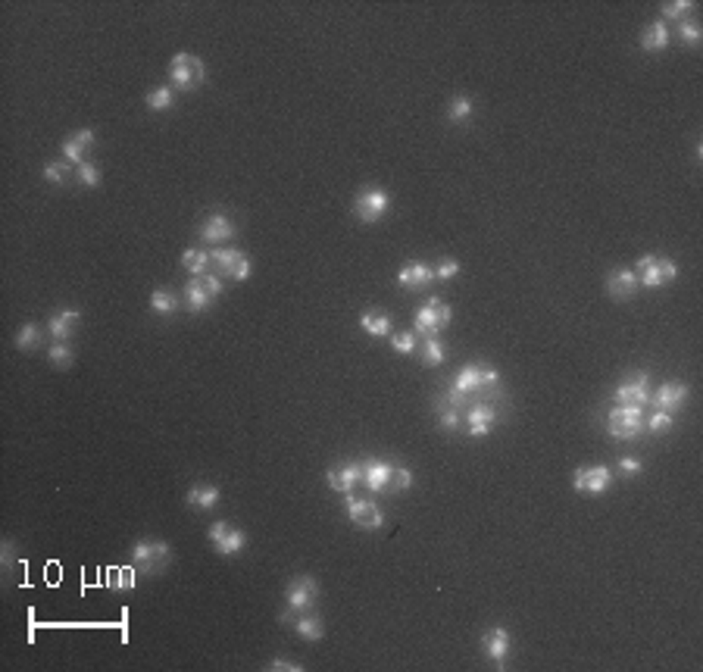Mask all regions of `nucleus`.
Segmentation results:
<instances>
[{"label": "nucleus", "mask_w": 703, "mask_h": 672, "mask_svg": "<svg viewBox=\"0 0 703 672\" xmlns=\"http://www.w3.org/2000/svg\"><path fill=\"white\" fill-rule=\"evenodd\" d=\"M266 669H285V672H300V666H297V663H291V660H279V656H275L272 663H266Z\"/></svg>", "instance_id": "603ef678"}, {"label": "nucleus", "mask_w": 703, "mask_h": 672, "mask_svg": "<svg viewBox=\"0 0 703 672\" xmlns=\"http://www.w3.org/2000/svg\"><path fill=\"white\" fill-rule=\"evenodd\" d=\"M432 276L438 279V281H451V279H456V276H460V259H453V257L438 259V266L432 269Z\"/></svg>", "instance_id": "f704fd0d"}, {"label": "nucleus", "mask_w": 703, "mask_h": 672, "mask_svg": "<svg viewBox=\"0 0 703 672\" xmlns=\"http://www.w3.org/2000/svg\"><path fill=\"white\" fill-rule=\"evenodd\" d=\"M422 363L425 366H441L444 363V344H441L438 335H429L422 344Z\"/></svg>", "instance_id": "c756f323"}, {"label": "nucleus", "mask_w": 703, "mask_h": 672, "mask_svg": "<svg viewBox=\"0 0 703 672\" xmlns=\"http://www.w3.org/2000/svg\"><path fill=\"white\" fill-rule=\"evenodd\" d=\"M238 257H241V250H235V248H216L213 254H209V259H216V266H219V272H231Z\"/></svg>", "instance_id": "c9c22d12"}, {"label": "nucleus", "mask_w": 703, "mask_h": 672, "mask_svg": "<svg viewBox=\"0 0 703 672\" xmlns=\"http://www.w3.org/2000/svg\"><path fill=\"white\" fill-rule=\"evenodd\" d=\"M204 285H207V291H209V298H219L222 294V279L219 276H204Z\"/></svg>", "instance_id": "8fccbe9b"}, {"label": "nucleus", "mask_w": 703, "mask_h": 672, "mask_svg": "<svg viewBox=\"0 0 703 672\" xmlns=\"http://www.w3.org/2000/svg\"><path fill=\"white\" fill-rule=\"evenodd\" d=\"M172 100H176V91H172V85H159V88L147 91L144 104H147V110L159 113V110H169V106H172Z\"/></svg>", "instance_id": "a878e982"}, {"label": "nucleus", "mask_w": 703, "mask_h": 672, "mask_svg": "<svg viewBox=\"0 0 703 672\" xmlns=\"http://www.w3.org/2000/svg\"><path fill=\"white\" fill-rule=\"evenodd\" d=\"M169 78H172V88L191 91L194 85L207 82V63L194 54H176L169 66Z\"/></svg>", "instance_id": "7ed1b4c3"}, {"label": "nucleus", "mask_w": 703, "mask_h": 672, "mask_svg": "<svg viewBox=\"0 0 703 672\" xmlns=\"http://www.w3.org/2000/svg\"><path fill=\"white\" fill-rule=\"evenodd\" d=\"M47 357H50V363H54L56 369H66V366L72 363V348L66 341H54L50 344V350H47Z\"/></svg>", "instance_id": "473e14b6"}, {"label": "nucleus", "mask_w": 703, "mask_h": 672, "mask_svg": "<svg viewBox=\"0 0 703 672\" xmlns=\"http://www.w3.org/2000/svg\"><path fill=\"white\" fill-rule=\"evenodd\" d=\"M169 556H172L169 544L159 541V538H141V541H135V547H132V563L135 566H141V569H147V573L163 569L166 563H169Z\"/></svg>", "instance_id": "423d86ee"}, {"label": "nucleus", "mask_w": 703, "mask_h": 672, "mask_svg": "<svg viewBox=\"0 0 703 672\" xmlns=\"http://www.w3.org/2000/svg\"><path fill=\"white\" fill-rule=\"evenodd\" d=\"M294 628H297V635H300L303 641H319L322 638V619L319 616H307V613H303L300 619H294Z\"/></svg>", "instance_id": "c85d7f7f"}, {"label": "nucleus", "mask_w": 703, "mask_h": 672, "mask_svg": "<svg viewBox=\"0 0 703 672\" xmlns=\"http://www.w3.org/2000/svg\"><path fill=\"white\" fill-rule=\"evenodd\" d=\"M500 375L497 369H491V366H482V388H497Z\"/></svg>", "instance_id": "3c124183"}, {"label": "nucleus", "mask_w": 703, "mask_h": 672, "mask_svg": "<svg viewBox=\"0 0 703 672\" xmlns=\"http://www.w3.org/2000/svg\"><path fill=\"white\" fill-rule=\"evenodd\" d=\"M650 379L647 372H635L628 375V379H622L619 385H616V403H637V407H644V403H650Z\"/></svg>", "instance_id": "6e6552de"}, {"label": "nucleus", "mask_w": 703, "mask_h": 672, "mask_svg": "<svg viewBox=\"0 0 703 672\" xmlns=\"http://www.w3.org/2000/svg\"><path fill=\"white\" fill-rule=\"evenodd\" d=\"M613 485V472L606 466H585L572 475V488L578 494H604Z\"/></svg>", "instance_id": "1a4fd4ad"}, {"label": "nucleus", "mask_w": 703, "mask_h": 672, "mask_svg": "<svg viewBox=\"0 0 703 672\" xmlns=\"http://www.w3.org/2000/svg\"><path fill=\"white\" fill-rule=\"evenodd\" d=\"M185 303H188V310L191 313H204V310L213 303V298H209V291H207V285H204V276H191V281L185 285Z\"/></svg>", "instance_id": "aec40b11"}, {"label": "nucleus", "mask_w": 703, "mask_h": 672, "mask_svg": "<svg viewBox=\"0 0 703 672\" xmlns=\"http://www.w3.org/2000/svg\"><path fill=\"white\" fill-rule=\"evenodd\" d=\"M316 601H319V582L313 579V575H297V579L288 582L285 606H291L294 613H307Z\"/></svg>", "instance_id": "0eeeda50"}, {"label": "nucleus", "mask_w": 703, "mask_h": 672, "mask_svg": "<svg viewBox=\"0 0 703 672\" xmlns=\"http://www.w3.org/2000/svg\"><path fill=\"white\" fill-rule=\"evenodd\" d=\"M75 172H78V182H82L85 188H97V185H100V169H97V166H94L91 160L78 163Z\"/></svg>", "instance_id": "e433bc0d"}, {"label": "nucleus", "mask_w": 703, "mask_h": 672, "mask_svg": "<svg viewBox=\"0 0 703 672\" xmlns=\"http://www.w3.org/2000/svg\"><path fill=\"white\" fill-rule=\"evenodd\" d=\"M0 556H4V569H10L13 563H16V556H13V544H10V541H4V547H0Z\"/></svg>", "instance_id": "5fc2aeb1"}, {"label": "nucleus", "mask_w": 703, "mask_h": 672, "mask_svg": "<svg viewBox=\"0 0 703 672\" xmlns=\"http://www.w3.org/2000/svg\"><path fill=\"white\" fill-rule=\"evenodd\" d=\"M635 291H637L635 269H616V272H610V279H606V294H610L613 300H628Z\"/></svg>", "instance_id": "a211bd4d"}, {"label": "nucleus", "mask_w": 703, "mask_h": 672, "mask_svg": "<svg viewBox=\"0 0 703 672\" xmlns=\"http://www.w3.org/2000/svg\"><path fill=\"white\" fill-rule=\"evenodd\" d=\"M325 482L329 488H335L338 494H350L357 482H363V463H344V466H335L325 472Z\"/></svg>", "instance_id": "2eb2a0df"}, {"label": "nucleus", "mask_w": 703, "mask_h": 672, "mask_svg": "<svg viewBox=\"0 0 703 672\" xmlns=\"http://www.w3.org/2000/svg\"><path fill=\"white\" fill-rule=\"evenodd\" d=\"M85 150H88V147H82V144H78L75 138H72V135H69V138L66 141H63V157H66V160L69 163H85Z\"/></svg>", "instance_id": "79ce46f5"}, {"label": "nucleus", "mask_w": 703, "mask_h": 672, "mask_svg": "<svg viewBox=\"0 0 703 672\" xmlns=\"http://www.w3.org/2000/svg\"><path fill=\"white\" fill-rule=\"evenodd\" d=\"M497 422V410L494 403H472L466 413V429L469 438H484L491 432V425Z\"/></svg>", "instance_id": "4468645a"}, {"label": "nucleus", "mask_w": 703, "mask_h": 672, "mask_svg": "<svg viewBox=\"0 0 703 672\" xmlns=\"http://www.w3.org/2000/svg\"><path fill=\"white\" fill-rule=\"evenodd\" d=\"M72 138L82 144V147H91V144H94V132H91V128H78V132H72Z\"/></svg>", "instance_id": "864d4df0"}, {"label": "nucleus", "mask_w": 703, "mask_h": 672, "mask_svg": "<svg viewBox=\"0 0 703 672\" xmlns=\"http://www.w3.org/2000/svg\"><path fill=\"white\" fill-rule=\"evenodd\" d=\"M69 176V160H50L44 163V178L50 185H63Z\"/></svg>", "instance_id": "72a5a7b5"}, {"label": "nucleus", "mask_w": 703, "mask_h": 672, "mask_svg": "<svg viewBox=\"0 0 703 672\" xmlns=\"http://www.w3.org/2000/svg\"><path fill=\"white\" fill-rule=\"evenodd\" d=\"M228 529H231V525L228 523H222V519H219V523H213V525H209V532H207V538H209V544H219V541L222 538H226V534H228Z\"/></svg>", "instance_id": "de8ad7c7"}, {"label": "nucleus", "mask_w": 703, "mask_h": 672, "mask_svg": "<svg viewBox=\"0 0 703 672\" xmlns=\"http://www.w3.org/2000/svg\"><path fill=\"white\" fill-rule=\"evenodd\" d=\"M388 207H391V197L385 188H363L357 194V200H353V216L363 226H375L379 219H385Z\"/></svg>", "instance_id": "39448f33"}, {"label": "nucleus", "mask_w": 703, "mask_h": 672, "mask_svg": "<svg viewBox=\"0 0 703 672\" xmlns=\"http://www.w3.org/2000/svg\"><path fill=\"white\" fill-rule=\"evenodd\" d=\"M200 238H204L207 244L228 241V238H235V222H231L228 216H222V213H209L204 219V226H200Z\"/></svg>", "instance_id": "f3484780"}, {"label": "nucleus", "mask_w": 703, "mask_h": 672, "mask_svg": "<svg viewBox=\"0 0 703 672\" xmlns=\"http://www.w3.org/2000/svg\"><path fill=\"white\" fill-rule=\"evenodd\" d=\"M185 501H188V507H194V510H213L216 503H219V488L216 485H191Z\"/></svg>", "instance_id": "5701e85b"}, {"label": "nucleus", "mask_w": 703, "mask_h": 672, "mask_svg": "<svg viewBox=\"0 0 703 672\" xmlns=\"http://www.w3.org/2000/svg\"><path fill=\"white\" fill-rule=\"evenodd\" d=\"M412 485V472L407 466H394V475H391V491H407Z\"/></svg>", "instance_id": "c03bdc74"}, {"label": "nucleus", "mask_w": 703, "mask_h": 672, "mask_svg": "<svg viewBox=\"0 0 703 672\" xmlns=\"http://www.w3.org/2000/svg\"><path fill=\"white\" fill-rule=\"evenodd\" d=\"M644 425H647L650 432H669V429H672V413L654 410V413H650V419H644Z\"/></svg>", "instance_id": "a19ab883"}, {"label": "nucleus", "mask_w": 703, "mask_h": 672, "mask_svg": "<svg viewBox=\"0 0 703 672\" xmlns=\"http://www.w3.org/2000/svg\"><path fill=\"white\" fill-rule=\"evenodd\" d=\"M182 266L191 272V276H204L207 266H209V254L204 248H191V250H185L182 254Z\"/></svg>", "instance_id": "bb28decb"}, {"label": "nucleus", "mask_w": 703, "mask_h": 672, "mask_svg": "<svg viewBox=\"0 0 703 672\" xmlns=\"http://www.w3.org/2000/svg\"><path fill=\"white\" fill-rule=\"evenodd\" d=\"M438 422H441V429H447V432H453L456 425H460V413H456V407H453V403H441V410H438Z\"/></svg>", "instance_id": "ea45409f"}, {"label": "nucleus", "mask_w": 703, "mask_h": 672, "mask_svg": "<svg viewBox=\"0 0 703 672\" xmlns=\"http://www.w3.org/2000/svg\"><path fill=\"white\" fill-rule=\"evenodd\" d=\"M691 10H694L691 0H676V4H666L663 6V16L666 19H681V16H687Z\"/></svg>", "instance_id": "a18cd8bd"}, {"label": "nucleus", "mask_w": 703, "mask_h": 672, "mask_svg": "<svg viewBox=\"0 0 703 672\" xmlns=\"http://www.w3.org/2000/svg\"><path fill=\"white\" fill-rule=\"evenodd\" d=\"M606 429L613 438H637L644 429V407L637 403H619L606 416Z\"/></svg>", "instance_id": "20e7f679"}, {"label": "nucleus", "mask_w": 703, "mask_h": 672, "mask_svg": "<svg viewBox=\"0 0 703 672\" xmlns=\"http://www.w3.org/2000/svg\"><path fill=\"white\" fill-rule=\"evenodd\" d=\"M650 397H654L656 410H663V413H676L681 403L687 401V385L685 381H666V385H659L656 394H650Z\"/></svg>", "instance_id": "dca6fc26"}, {"label": "nucleus", "mask_w": 703, "mask_h": 672, "mask_svg": "<svg viewBox=\"0 0 703 672\" xmlns=\"http://www.w3.org/2000/svg\"><path fill=\"white\" fill-rule=\"evenodd\" d=\"M391 348L397 353H412L416 350V335L412 331H397V335H391Z\"/></svg>", "instance_id": "58836bf2"}, {"label": "nucleus", "mask_w": 703, "mask_h": 672, "mask_svg": "<svg viewBox=\"0 0 703 672\" xmlns=\"http://www.w3.org/2000/svg\"><path fill=\"white\" fill-rule=\"evenodd\" d=\"M132 582H135V569L132 566H122V569H113L110 573L113 588H132Z\"/></svg>", "instance_id": "37998d69"}, {"label": "nucleus", "mask_w": 703, "mask_h": 672, "mask_svg": "<svg viewBox=\"0 0 703 672\" xmlns=\"http://www.w3.org/2000/svg\"><path fill=\"white\" fill-rule=\"evenodd\" d=\"M432 279H434L432 269L425 263H419V259H412V263H407L401 272H397V281H401L403 288H412V291H416V288H425Z\"/></svg>", "instance_id": "4be33fe9"}, {"label": "nucleus", "mask_w": 703, "mask_h": 672, "mask_svg": "<svg viewBox=\"0 0 703 672\" xmlns=\"http://www.w3.org/2000/svg\"><path fill=\"white\" fill-rule=\"evenodd\" d=\"M250 269H253V263H250V257H247V254H241V257H238V263H235V266H231V272H228V276H231V279H235V281H244V279H247V276H250Z\"/></svg>", "instance_id": "49530a36"}, {"label": "nucleus", "mask_w": 703, "mask_h": 672, "mask_svg": "<svg viewBox=\"0 0 703 672\" xmlns=\"http://www.w3.org/2000/svg\"><path fill=\"white\" fill-rule=\"evenodd\" d=\"M619 469L625 475H637V472H641V460H637V457H619Z\"/></svg>", "instance_id": "09e8293b"}, {"label": "nucleus", "mask_w": 703, "mask_h": 672, "mask_svg": "<svg viewBox=\"0 0 703 672\" xmlns=\"http://www.w3.org/2000/svg\"><path fill=\"white\" fill-rule=\"evenodd\" d=\"M150 310H154L157 316H172L178 310V298L172 291H166V288H157V291L150 294Z\"/></svg>", "instance_id": "393cba45"}, {"label": "nucleus", "mask_w": 703, "mask_h": 672, "mask_svg": "<svg viewBox=\"0 0 703 672\" xmlns=\"http://www.w3.org/2000/svg\"><path fill=\"white\" fill-rule=\"evenodd\" d=\"M669 41H672V35H669V28H666L663 19L650 23L641 32V47L644 50H663V47H669Z\"/></svg>", "instance_id": "b1692460"}, {"label": "nucleus", "mask_w": 703, "mask_h": 672, "mask_svg": "<svg viewBox=\"0 0 703 672\" xmlns=\"http://www.w3.org/2000/svg\"><path fill=\"white\" fill-rule=\"evenodd\" d=\"M41 344V329L35 322H28V325H23V329L16 331V348L19 350H35Z\"/></svg>", "instance_id": "2f4dec72"}, {"label": "nucleus", "mask_w": 703, "mask_h": 672, "mask_svg": "<svg viewBox=\"0 0 703 672\" xmlns=\"http://www.w3.org/2000/svg\"><path fill=\"white\" fill-rule=\"evenodd\" d=\"M244 544H247V534H244V529H228L226 538L216 544V554L222 556H235L238 551H244Z\"/></svg>", "instance_id": "cd10ccee"}, {"label": "nucleus", "mask_w": 703, "mask_h": 672, "mask_svg": "<svg viewBox=\"0 0 703 672\" xmlns=\"http://www.w3.org/2000/svg\"><path fill=\"white\" fill-rule=\"evenodd\" d=\"M347 497V516H350L353 525H360V529H379L381 523H385V516H381L379 503L375 501H363V497H353V494H344Z\"/></svg>", "instance_id": "9d476101"}, {"label": "nucleus", "mask_w": 703, "mask_h": 672, "mask_svg": "<svg viewBox=\"0 0 703 672\" xmlns=\"http://www.w3.org/2000/svg\"><path fill=\"white\" fill-rule=\"evenodd\" d=\"M451 319H453V310L447 307L441 298H429L422 303V307L412 313V325H416V331L419 335H441V331L451 325Z\"/></svg>", "instance_id": "f03ea898"}, {"label": "nucleus", "mask_w": 703, "mask_h": 672, "mask_svg": "<svg viewBox=\"0 0 703 672\" xmlns=\"http://www.w3.org/2000/svg\"><path fill=\"white\" fill-rule=\"evenodd\" d=\"M360 329L372 338H388L391 335V316L385 310H363V313H360Z\"/></svg>", "instance_id": "412c9836"}, {"label": "nucleus", "mask_w": 703, "mask_h": 672, "mask_svg": "<svg viewBox=\"0 0 703 672\" xmlns=\"http://www.w3.org/2000/svg\"><path fill=\"white\" fill-rule=\"evenodd\" d=\"M78 319H82V313H78V310H72V307L56 310V313L50 316V322H47L50 338H56V341H66V338H72V325H75Z\"/></svg>", "instance_id": "6ab92c4d"}, {"label": "nucleus", "mask_w": 703, "mask_h": 672, "mask_svg": "<svg viewBox=\"0 0 703 672\" xmlns=\"http://www.w3.org/2000/svg\"><path fill=\"white\" fill-rule=\"evenodd\" d=\"M475 113V104L469 97H456L451 100V106H447V119L453 122V126H460V122H466L469 116Z\"/></svg>", "instance_id": "7c9ffc66"}, {"label": "nucleus", "mask_w": 703, "mask_h": 672, "mask_svg": "<svg viewBox=\"0 0 703 672\" xmlns=\"http://www.w3.org/2000/svg\"><path fill=\"white\" fill-rule=\"evenodd\" d=\"M478 644H482V650H484V656H488V660H494L497 669L506 666V656H510V632H506L503 625L488 628V632L478 638Z\"/></svg>", "instance_id": "9b49d317"}, {"label": "nucleus", "mask_w": 703, "mask_h": 672, "mask_svg": "<svg viewBox=\"0 0 703 672\" xmlns=\"http://www.w3.org/2000/svg\"><path fill=\"white\" fill-rule=\"evenodd\" d=\"M678 41L681 44H687V47H697L700 44V25L691 23V19H685L681 28H678Z\"/></svg>", "instance_id": "4c0bfd02"}, {"label": "nucleus", "mask_w": 703, "mask_h": 672, "mask_svg": "<svg viewBox=\"0 0 703 672\" xmlns=\"http://www.w3.org/2000/svg\"><path fill=\"white\" fill-rule=\"evenodd\" d=\"M478 388H482V366L466 363L460 372H456V379H453L451 403H453V407H463V403H466V397L472 394V391H478Z\"/></svg>", "instance_id": "ddd939ff"}, {"label": "nucleus", "mask_w": 703, "mask_h": 672, "mask_svg": "<svg viewBox=\"0 0 703 672\" xmlns=\"http://www.w3.org/2000/svg\"><path fill=\"white\" fill-rule=\"evenodd\" d=\"M391 475H394V463H388V460H363V485L372 494L391 491Z\"/></svg>", "instance_id": "f8f14e48"}, {"label": "nucleus", "mask_w": 703, "mask_h": 672, "mask_svg": "<svg viewBox=\"0 0 703 672\" xmlns=\"http://www.w3.org/2000/svg\"><path fill=\"white\" fill-rule=\"evenodd\" d=\"M635 276H637V285H644V288H663L678 276V266L672 263L669 257L644 254V257H637V263H635Z\"/></svg>", "instance_id": "f257e3e1"}]
</instances>
